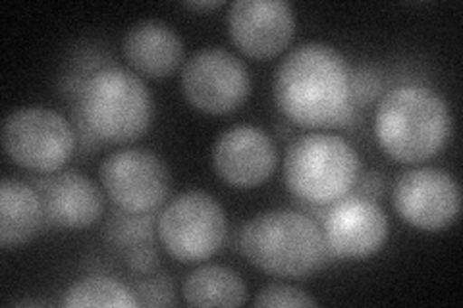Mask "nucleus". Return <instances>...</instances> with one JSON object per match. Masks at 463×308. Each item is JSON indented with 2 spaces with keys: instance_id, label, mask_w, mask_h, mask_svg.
I'll return each mask as SVG.
<instances>
[{
  "instance_id": "b1692460",
  "label": "nucleus",
  "mask_w": 463,
  "mask_h": 308,
  "mask_svg": "<svg viewBox=\"0 0 463 308\" xmlns=\"http://www.w3.org/2000/svg\"><path fill=\"white\" fill-rule=\"evenodd\" d=\"M224 3L222 0H209V3H185V8L190 10H214L221 8Z\"/></svg>"
},
{
  "instance_id": "9b49d317",
  "label": "nucleus",
  "mask_w": 463,
  "mask_h": 308,
  "mask_svg": "<svg viewBox=\"0 0 463 308\" xmlns=\"http://www.w3.org/2000/svg\"><path fill=\"white\" fill-rule=\"evenodd\" d=\"M328 253L340 258H367L388 239V216L376 201L345 195L332 204L323 219Z\"/></svg>"
},
{
  "instance_id": "4be33fe9",
  "label": "nucleus",
  "mask_w": 463,
  "mask_h": 308,
  "mask_svg": "<svg viewBox=\"0 0 463 308\" xmlns=\"http://www.w3.org/2000/svg\"><path fill=\"white\" fill-rule=\"evenodd\" d=\"M158 264V257L149 247L136 245L128 253V266L137 274H151Z\"/></svg>"
},
{
  "instance_id": "6e6552de",
  "label": "nucleus",
  "mask_w": 463,
  "mask_h": 308,
  "mask_svg": "<svg viewBox=\"0 0 463 308\" xmlns=\"http://www.w3.org/2000/svg\"><path fill=\"white\" fill-rule=\"evenodd\" d=\"M109 199L128 214H149L166 202L172 178L165 160L147 149L109 154L99 170Z\"/></svg>"
},
{
  "instance_id": "2eb2a0df",
  "label": "nucleus",
  "mask_w": 463,
  "mask_h": 308,
  "mask_svg": "<svg viewBox=\"0 0 463 308\" xmlns=\"http://www.w3.org/2000/svg\"><path fill=\"white\" fill-rule=\"evenodd\" d=\"M122 49L129 66L153 79L166 78L184 58V42L178 33L156 20H145L129 27Z\"/></svg>"
},
{
  "instance_id": "6ab92c4d",
  "label": "nucleus",
  "mask_w": 463,
  "mask_h": 308,
  "mask_svg": "<svg viewBox=\"0 0 463 308\" xmlns=\"http://www.w3.org/2000/svg\"><path fill=\"white\" fill-rule=\"evenodd\" d=\"M132 216L134 214L122 212V214H116V218H112V222L107 226V231H109V238L114 243L136 247L151 238L149 219L143 218V214L139 218H132Z\"/></svg>"
},
{
  "instance_id": "f03ea898",
  "label": "nucleus",
  "mask_w": 463,
  "mask_h": 308,
  "mask_svg": "<svg viewBox=\"0 0 463 308\" xmlns=\"http://www.w3.org/2000/svg\"><path fill=\"white\" fill-rule=\"evenodd\" d=\"M374 135L381 149L396 163H425L437 156L450 141V107L429 87H394L376 107Z\"/></svg>"
},
{
  "instance_id": "1a4fd4ad",
  "label": "nucleus",
  "mask_w": 463,
  "mask_h": 308,
  "mask_svg": "<svg viewBox=\"0 0 463 308\" xmlns=\"http://www.w3.org/2000/svg\"><path fill=\"white\" fill-rule=\"evenodd\" d=\"M182 89L190 105L207 114L240 108L251 93L250 70L238 56L222 49H203L185 62Z\"/></svg>"
},
{
  "instance_id": "20e7f679",
  "label": "nucleus",
  "mask_w": 463,
  "mask_h": 308,
  "mask_svg": "<svg viewBox=\"0 0 463 308\" xmlns=\"http://www.w3.org/2000/svg\"><path fill=\"white\" fill-rule=\"evenodd\" d=\"M78 112L90 135L110 145L139 139L151 124V95L137 73L109 66L93 71L78 91Z\"/></svg>"
},
{
  "instance_id": "f8f14e48",
  "label": "nucleus",
  "mask_w": 463,
  "mask_h": 308,
  "mask_svg": "<svg viewBox=\"0 0 463 308\" xmlns=\"http://www.w3.org/2000/svg\"><path fill=\"white\" fill-rule=\"evenodd\" d=\"M226 22L232 41L251 58L277 56L296 33L294 10L284 0H238Z\"/></svg>"
},
{
  "instance_id": "423d86ee",
  "label": "nucleus",
  "mask_w": 463,
  "mask_h": 308,
  "mask_svg": "<svg viewBox=\"0 0 463 308\" xmlns=\"http://www.w3.org/2000/svg\"><path fill=\"white\" fill-rule=\"evenodd\" d=\"M158 239L182 262H201L216 255L226 241L228 222L221 202L203 191L172 199L158 216Z\"/></svg>"
},
{
  "instance_id": "a211bd4d",
  "label": "nucleus",
  "mask_w": 463,
  "mask_h": 308,
  "mask_svg": "<svg viewBox=\"0 0 463 308\" xmlns=\"http://www.w3.org/2000/svg\"><path fill=\"white\" fill-rule=\"evenodd\" d=\"M62 304L68 308H85V306H103V308H134L137 299L124 284L105 275L85 277L81 282L71 285L62 299Z\"/></svg>"
},
{
  "instance_id": "0eeeda50",
  "label": "nucleus",
  "mask_w": 463,
  "mask_h": 308,
  "mask_svg": "<svg viewBox=\"0 0 463 308\" xmlns=\"http://www.w3.org/2000/svg\"><path fill=\"white\" fill-rule=\"evenodd\" d=\"M6 154L22 168L51 173L61 170L76 149V135L62 114L43 107L12 112L3 126Z\"/></svg>"
},
{
  "instance_id": "ddd939ff",
  "label": "nucleus",
  "mask_w": 463,
  "mask_h": 308,
  "mask_svg": "<svg viewBox=\"0 0 463 308\" xmlns=\"http://www.w3.org/2000/svg\"><path fill=\"white\" fill-rule=\"evenodd\" d=\"M279 154L269 134L255 126H236L216 139L213 164L221 178L240 189L263 185L277 170Z\"/></svg>"
},
{
  "instance_id": "f3484780",
  "label": "nucleus",
  "mask_w": 463,
  "mask_h": 308,
  "mask_svg": "<svg viewBox=\"0 0 463 308\" xmlns=\"http://www.w3.org/2000/svg\"><path fill=\"white\" fill-rule=\"evenodd\" d=\"M184 297L192 306H240L248 297V289L236 272L207 264L187 275Z\"/></svg>"
},
{
  "instance_id": "f257e3e1",
  "label": "nucleus",
  "mask_w": 463,
  "mask_h": 308,
  "mask_svg": "<svg viewBox=\"0 0 463 308\" xmlns=\"http://www.w3.org/2000/svg\"><path fill=\"white\" fill-rule=\"evenodd\" d=\"M272 91L280 112L301 127H340L355 116L350 64L325 42H306L289 52L274 73Z\"/></svg>"
},
{
  "instance_id": "4468645a",
  "label": "nucleus",
  "mask_w": 463,
  "mask_h": 308,
  "mask_svg": "<svg viewBox=\"0 0 463 308\" xmlns=\"http://www.w3.org/2000/svg\"><path fill=\"white\" fill-rule=\"evenodd\" d=\"M39 195L52 224L83 229L103 216L105 199L93 180L78 172H62L39 182Z\"/></svg>"
},
{
  "instance_id": "412c9836",
  "label": "nucleus",
  "mask_w": 463,
  "mask_h": 308,
  "mask_svg": "<svg viewBox=\"0 0 463 308\" xmlns=\"http://www.w3.org/2000/svg\"><path fill=\"white\" fill-rule=\"evenodd\" d=\"M136 299L141 306H168L176 304L174 299V289L172 284L166 280L165 275L161 277H151V280H145L136 287Z\"/></svg>"
},
{
  "instance_id": "5701e85b",
  "label": "nucleus",
  "mask_w": 463,
  "mask_h": 308,
  "mask_svg": "<svg viewBox=\"0 0 463 308\" xmlns=\"http://www.w3.org/2000/svg\"><path fill=\"white\" fill-rule=\"evenodd\" d=\"M383 187H384L383 175L376 173V172H371V173H367V175H364V178H361L357 195H364L367 199L376 201L383 195Z\"/></svg>"
},
{
  "instance_id": "9d476101",
  "label": "nucleus",
  "mask_w": 463,
  "mask_h": 308,
  "mask_svg": "<svg viewBox=\"0 0 463 308\" xmlns=\"http://www.w3.org/2000/svg\"><path fill=\"white\" fill-rule=\"evenodd\" d=\"M392 202L410 226L437 231L450 226L461 209L459 185L450 173L439 168L403 172L394 183Z\"/></svg>"
},
{
  "instance_id": "7ed1b4c3",
  "label": "nucleus",
  "mask_w": 463,
  "mask_h": 308,
  "mask_svg": "<svg viewBox=\"0 0 463 308\" xmlns=\"http://www.w3.org/2000/svg\"><path fill=\"white\" fill-rule=\"evenodd\" d=\"M238 245L255 268L296 280L326 266L330 255L323 228L296 210L257 214L241 228Z\"/></svg>"
},
{
  "instance_id": "aec40b11",
  "label": "nucleus",
  "mask_w": 463,
  "mask_h": 308,
  "mask_svg": "<svg viewBox=\"0 0 463 308\" xmlns=\"http://www.w3.org/2000/svg\"><path fill=\"white\" fill-rule=\"evenodd\" d=\"M255 306H317V301L309 293L294 285L270 284L257 293Z\"/></svg>"
},
{
  "instance_id": "dca6fc26",
  "label": "nucleus",
  "mask_w": 463,
  "mask_h": 308,
  "mask_svg": "<svg viewBox=\"0 0 463 308\" xmlns=\"http://www.w3.org/2000/svg\"><path fill=\"white\" fill-rule=\"evenodd\" d=\"M47 218L39 191L18 180L0 183V245L20 247L33 239Z\"/></svg>"
},
{
  "instance_id": "39448f33",
  "label": "nucleus",
  "mask_w": 463,
  "mask_h": 308,
  "mask_svg": "<svg viewBox=\"0 0 463 308\" xmlns=\"http://www.w3.org/2000/svg\"><path fill=\"white\" fill-rule=\"evenodd\" d=\"M359 168V154L345 139L307 134L288 146L284 182L294 197L321 207L350 195L357 185Z\"/></svg>"
}]
</instances>
